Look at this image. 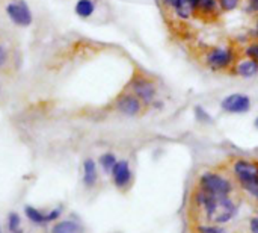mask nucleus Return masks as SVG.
Wrapping results in <instances>:
<instances>
[{
  "instance_id": "27",
  "label": "nucleus",
  "mask_w": 258,
  "mask_h": 233,
  "mask_svg": "<svg viewBox=\"0 0 258 233\" xmlns=\"http://www.w3.org/2000/svg\"><path fill=\"white\" fill-rule=\"evenodd\" d=\"M251 232L258 233V217L251 221Z\"/></svg>"
},
{
  "instance_id": "16",
  "label": "nucleus",
  "mask_w": 258,
  "mask_h": 233,
  "mask_svg": "<svg viewBox=\"0 0 258 233\" xmlns=\"http://www.w3.org/2000/svg\"><path fill=\"white\" fill-rule=\"evenodd\" d=\"M26 215H27V218L32 221V223H36V224H42V223H45V221H48V218H47V215H44V214H41L38 209H35V208H32V206H26Z\"/></svg>"
},
{
  "instance_id": "30",
  "label": "nucleus",
  "mask_w": 258,
  "mask_h": 233,
  "mask_svg": "<svg viewBox=\"0 0 258 233\" xmlns=\"http://www.w3.org/2000/svg\"><path fill=\"white\" fill-rule=\"evenodd\" d=\"M0 233H2V230H0Z\"/></svg>"
},
{
  "instance_id": "23",
  "label": "nucleus",
  "mask_w": 258,
  "mask_h": 233,
  "mask_svg": "<svg viewBox=\"0 0 258 233\" xmlns=\"http://www.w3.org/2000/svg\"><path fill=\"white\" fill-rule=\"evenodd\" d=\"M245 9L249 14H258V0H248V5Z\"/></svg>"
},
{
  "instance_id": "13",
  "label": "nucleus",
  "mask_w": 258,
  "mask_h": 233,
  "mask_svg": "<svg viewBox=\"0 0 258 233\" xmlns=\"http://www.w3.org/2000/svg\"><path fill=\"white\" fill-rule=\"evenodd\" d=\"M83 182L88 188L97 183V165L92 159H86L83 164Z\"/></svg>"
},
{
  "instance_id": "14",
  "label": "nucleus",
  "mask_w": 258,
  "mask_h": 233,
  "mask_svg": "<svg viewBox=\"0 0 258 233\" xmlns=\"http://www.w3.org/2000/svg\"><path fill=\"white\" fill-rule=\"evenodd\" d=\"M85 229L76 223V221H70V220H65V221H60L57 224L53 226L51 233H83Z\"/></svg>"
},
{
  "instance_id": "2",
  "label": "nucleus",
  "mask_w": 258,
  "mask_h": 233,
  "mask_svg": "<svg viewBox=\"0 0 258 233\" xmlns=\"http://www.w3.org/2000/svg\"><path fill=\"white\" fill-rule=\"evenodd\" d=\"M237 52L233 47L227 45H216L209 49L204 53V64L209 70L221 73L228 71L233 68L234 62L237 61Z\"/></svg>"
},
{
  "instance_id": "28",
  "label": "nucleus",
  "mask_w": 258,
  "mask_h": 233,
  "mask_svg": "<svg viewBox=\"0 0 258 233\" xmlns=\"http://www.w3.org/2000/svg\"><path fill=\"white\" fill-rule=\"evenodd\" d=\"M5 61H6V53H5V50H3V47L0 45V67L5 64Z\"/></svg>"
},
{
  "instance_id": "9",
  "label": "nucleus",
  "mask_w": 258,
  "mask_h": 233,
  "mask_svg": "<svg viewBox=\"0 0 258 233\" xmlns=\"http://www.w3.org/2000/svg\"><path fill=\"white\" fill-rule=\"evenodd\" d=\"M231 73L234 76L243 77V79H249L258 74V62L255 59L249 58V56H242L237 58V61L234 62Z\"/></svg>"
},
{
  "instance_id": "7",
  "label": "nucleus",
  "mask_w": 258,
  "mask_h": 233,
  "mask_svg": "<svg viewBox=\"0 0 258 233\" xmlns=\"http://www.w3.org/2000/svg\"><path fill=\"white\" fill-rule=\"evenodd\" d=\"M116 109L125 115V117H136L142 112L144 103L133 94V92H124L116 99Z\"/></svg>"
},
{
  "instance_id": "24",
  "label": "nucleus",
  "mask_w": 258,
  "mask_h": 233,
  "mask_svg": "<svg viewBox=\"0 0 258 233\" xmlns=\"http://www.w3.org/2000/svg\"><path fill=\"white\" fill-rule=\"evenodd\" d=\"M251 36L254 39H258V14H255V23H254V29L251 30Z\"/></svg>"
},
{
  "instance_id": "20",
  "label": "nucleus",
  "mask_w": 258,
  "mask_h": 233,
  "mask_svg": "<svg viewBox=\"0 0 258 233\" xmlns=\"http://www.w3.org/2000/svg\"><path fill=\"white\" fill-rule=\"evenodd\" d=\"M245 56H249L252 59H255L258 62V39H252L246 49H245Z\"/></svg>"
},
{
  "instance_id": "22",
  "label": "nucleus",
  "mask_w": 258,
  "mask_h": 233,
  "mask_svg": "<svg viewBox=\"0 0 258 233\" xmlns=\"http://www.w3.org/2000/svg\"><path fill=\"white\" fill-rule=\"evenodd\" d=\"M198 232L200 233H225L224 232V229L216 227V226H201V227H198Z\"/></svg>"
},
{
  "instance_id": "15",
  "label": "nucleus",
  "mask_w": 258,
  "mask_h": 233,
  "mask_svg": "<svg viewBox=\"0 0 258 233\" xmlns=\"http://www.w3.org/2000/svg\"><path fill=\"white\" fill-rule=\"evenodd\" d=\"M95 3L92 0H79L76 3V14L82 18H88L94 14Z\"/></svg>"
},
{
  "instance_id": "25",
  "label": "nucleus",
  "mask_w": 258,
  "mask_h": 233,
  "mask_svg": "<svg viewBox=\"0 0 258 233\" xmlns=\"http://www.w3.org/2000/svg\"><path fill=\"white\" fill-rule=\"evenodd\" d=\"M59 215H60V209H54L53 212H50V214L47 215V218H48V221H50V220H56Z\"/></svg>"
},
{
  "instance_id": "11",
  "label": "nucleus",
  "mask_w": 258,
  "mask_h": 233,
  "mask_svg": "<svg viewBox=\"0 0 258 233\" xmlns=\"http://www.w3.org/2000/svg\"><path fill=\"white\" fill-rule=\"evenodd\" d=\"M112 177H113V182L118 188H125L132 180V171H130L128 162L127 161H118L112 170Z\"/></svg>"
},
{
  "instance_id": "8",
  "label": "nucleus",
  "mask_w": 258,
  "mask_h": 233,
  "mask_svg": "<svg viewBox=\"0 0 258 233\" xmlns=\"http://www.w3.org/2000/svg\"><path fill=\"white\" fill-rule=\"evenodd\" d=\"M6 12L9 18L18 26H29L32 23V12L24 2L9 3L6 6Z\"/></svg>"
},
{
  "instance_id": "1",
  "label": "nucleus",
  "mask_w": 258,
  "mask_h": 233,
  "mask_svg": "<svg viewBox=\"0 0 258 233\" xmlns=\"http://www.w3.org/2000/svg\"><path fill=\"white\" fill-rule=\"evenodd\" d=\"M197 202L206 209L207 217L215 223H225L236 212V208L228 196H212L200 191L197 196Z\"/></svg>"
},
{
  "instance_id": "4",
  "label": "nucleus",
  "mask_w": 258,
  "mask_h": 233,
  "mask_svg": "<svg viewBox=\"0 0 258 233\" xmlns=\"http://www.w3.org/2000/svg\"><path fill=\"white\" fill-rule=\"evenodd\" d=\"M200 187H201V191L212 194V196H230V193L233 191L231 182L227 177L213 171H207L201 176Z\"/></svg>"
},
{
  "instance_id": "3",
  "label": "nucleus",
  "mask_w": 258,
  "mask_h": 233,
  "mask_svg": "<svg viewBox=\"0 0 258 233\" xmlns=\"http://www.w3.org/2000/svg\"><path fill=\"white\" fill-rule=\"evenodd\" d=\"M128 89L130 92H133L142 103L144 106H150L156 102L157 97V86L156 83L145 74L136 73L130 83H128Z\"/></svg>"
},
{
  "instance_id": "6",
  "label": "nucleus",
  "mask_w": 258,
  "mask_h": 233,
  "mask_svg": "<svg viewBox=\"0 0 258 233\" xmlns=\"http://www.w3.org/2000/svg\"><path fill=\"white\" fill-rule=\"evenodd\" d=\"M251 105H252L251 97L246 94H240V92L230 94L221 102L222 111L228 114H245L251 109Z\"/></svg>"
},
{
  "instance_id": "26",
  "label": "nucleus",
  "mask_w": 258,
  "mask_h": 233,
  "mask_svg": "<svg viewBox=\"0 0 258 233\" xmlns=\"http://www.w3.org/2000/svg\"><path fill=\"white\" fill-rule=\"evenodd\" d=\"M160 3H162L166 9H172V6H174L175 0H160Z\"/></svg>"
},
{
  "instance_id": "29",
  "label": "nucleus",
  "mask_w": 258,
  "mask_h": 233,
  "mask_svg": "<svg viewBox=\"0 0 258 233\" xmlns=\"http://www.w3.org/2000/svg\"><path fill=\"white\" fill-rule=\"evenodd\" d=\"M254 126H255V127H257V129H258V117H257V118H255V121H254Z\"/></svg>"
},
{
  "instance_id": "17",
  "label": "nucleus",
  "mask_w": 258,
  "mask_h": 233,
  "mask_svg": "<svg viewBox=\"0 0 258 233\" xmlns=\"http://www.w3.org/2000/svg\"><path fill=\"white\" fill-rule=\"evenodd\" d=\"M118 161H116V158H115V155H112V153H104L101 158H100V165L103 167V170L104 171H110L112 173V170H113V167H115V164H116Z\"/></svg>"
},
{
  "instance_id": "12",
  "label": "nucleus",
  "mask_w": 258,
  "mask_h": 233,
  "mask_svg": "<svg viewBox=\"0 0 258 233\" xmlns=\"http://www.w3.org/2000/svg\"><path fill=\"white\" fill-rule=\"evenodd\" d=\"M172 11L178 20H189L195 15V0H175Z\"/></svg>"
},
{
  "instance_id": "21",
  "label": "nucleus",
  "mask_w": 258,
  "mask_h": 233,
  "mask_svg": "<svg viewBox=\"0 0 258 233\" xmlns=\"http://www.w3.org/2000/svg\"><path fill=\"white\" fill-rule=\"evenodd\" d=\"M8 226H9L11 232H17L18 227H20V217L17 214H11L8 217Z\"/></svg>"
},
{
  "instance_id": "18",
  "label": "nucleus",
  "mask_w": 258,
  "mask_h": 233,
  "mask_svg": "<svg viewBox=\"0 0 258 233\" xmlns=\"http://www.w3.org/2000/svg\"><path fill=\"white\" fill-rule=\"evenodd\" d=\"M194 112H195V118H197L200 123H204V124L212 123V115H210L203 106H195V108H194Z\"/></svg>"
},
{
  "instance_id": "10",
  "label": "nucleus",
  "mask_w": 258,
  "mask_h": 233,
  "mask_svg": "<svg viewBox=\"0 0 258 233\" xmlns=\"http://www.w3.org/2000/svg\"><path fill=\"white\" fill-rule=\"evenodd\" d=\"M221 6L218 0H195V15L206 18V20H215L221 14Z\"/></svg>"
},
{
  "instance_id": "5",
  "label": "nucleus",
  "mask_w": 258,
  "mask_h": 233,
  "mask_svg": "<svg viewBox=\"0 0 258 233\" xmlns=\"http://www.w3.org/2000/svg\"><path fill=\"white\" fill-rule=\"evenodd\" d=\"M233 171L240 182V185L246 190L258 182V164L248 159H237L233 164Z\"/></svg>"
},
{
  "instance_id": "19",
  "label": "nucleus",
  "mask_w": 258,
  "mask_h": 233,
  "mask_svg": "<svg viewBox=\"0 0 258 233\" xmlns=\"http://www.w3.org/2000/svg\"><path fill=\"white\" fill-rule=\"evenodd\" d=\"M218 2H219L221 11L230 12V11H234L236 8H239V5H240L242 0H218Z\"/></svg>"
}]
</instances>
